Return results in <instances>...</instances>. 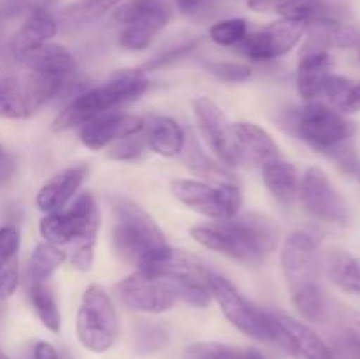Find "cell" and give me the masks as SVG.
Here are the masks:
<instances>
[{
    "label": "cell",
    "mask_w": 360,
    "mask_h": 359,
    "mask_svg": "<svg viewBox=\"0 0 360 359\" xmlns=\"http://www.w3.org/2000/svg\"><path fill=\"white\" fill-rule=\"evenodd\" d=\"M190 234L206 248L224 253L248 266H257L274 250L278 231L271 220L257 213L236 215L210 225H197Z\"/></svg>",
    "instance_id": "6da1fadb"
},
{
    "label": "cell",
    "mask_w": 360,
    "mask_h": 359,
    "mask_svg": "<svg viewBox=\"0 0 360 359\" xmlns=\"http://www.w3.org/2000/svg\"><path fill=\"white\" fill-rule=\"evenodd\" d=\"M101 213L95 197L84 192L58 211L46 213L39 224L46 243L53 246H70L69 260L79 271H88L94 264Z\"/></svg>",
    "instance_id": "7a4b0ae2"
},
{
    "label": "cell",
    "mask_w": 360,
    "mask_h": 359,
    "mask_svg": "<svg viewBox=\"0 0 360 359\" xmlns=\"http://www.w3.org/2000/svg\"><path fill=\"white\" fill-rule=\"evenodd\" d=\"M316 248V239L302 231L290 232L281 248V266L292 303L304 319L315 322L322 319L326 308Z\"/></svg>",
    "instance_id": "3957f363"
},
{
    "label": "cell",
    "mask_w": 360,
    "mask_h": 359,
    "mask_svg": "<svg viewBox=\"0 0 360 359\" xmlns=\"http://www.w3.org/2000/svg\"><path fill=\"white\" fill-rule=\"evenodd\" d=\"M148 87H150V81L143 69L118 70L111 74L104 83L77 95L53 120L51 129L55 132H63V130L84 125L111 109L137 101L148 90Z\"/></svg>",
    "instance_id": "277c9868"
},
{
    "label": "cell",
    "mask_w": 360,
    "mask_h": 359,
    "mask_svg": "<svg viewBox=\"0 0 360 359\" xmlns=\"http://www.w3.org/2000/svg\"><path fill=\"white\" fill-rule=\"evenodd\" d=\"M283 127L315 150L338 158L341 164H350L348 143L354 137L355 125L343 113L320 102H309L285 113Z\"/></svg>",
    "instance_id": "5b68a950"
},
{
    "label": "cell",
    "mask_w": 360,
    "mask_h": 359,
    "mask_svg": "<svg viewBox=\"0 0 360 359\" xmlns=\"http://www.w3.org/2000/svg\"><path fill=\"white\" fill-rule=\"evenodd\" d=\"M112 248L125 263L137 266L151 250L167 245L157 222L132 201H116L112 206Z\"/></svg>",
    "instance_id": "8992f818"
},
{
    "label": "cell",
    "mask_w": 360,
    "mask_h": 359,
    "mask_svg": "<svg viewBox=\"0 0 360 359\" xmlns=\"http://www.w3.org/2000/svg\"><path fill=\"white\" fill-rule=\"evenodd\" d=\"M207 289H210L211 299L217 301L225 319L246 336L260 341L280 340V326H278L276 315L267 313L266 310L248 301L227 278L207 270Z\"/></svg>",
    "instance_id": "52a82bcc"
},
{
    "label": "cell",
    "mask_w": 360,
    "mask_h": 359,
    "mask_svg": "<svg viewBox=\"0 0 360 359\" xmlns=\"http://www.w3.org/2000/svg\"><path fill=\"white\" fill-rule=\"evenodd\" d=\"M120 333L118 313L104 287L88 285L76 315V334L79 344L95 354L108 352Z\"/></svg>",
    "instance_id": "ba28073f"
},
{
    "label": "cell",
    "mask_w": 360,
    "mask_h": 359,
    "mask_svg": "<svg viewBox=\"0 0 360 359\" xmlns=\"http://www.w3.org/2000/svg\"><path fill=\"white\" fill-rule=\"evenodd\" d=\"M171 18V6L165 0H127L120 4L115 11V21L123 25L120 46L132 51L146 49Z\"/></svg>",
    "instance_id": "9c48e42d"
},
{
    "label": "cell",
    "mask_w": 360,
    "mask_h": 359,
    "mask_svg": "<svg viewBox=\"0 0 360 359\" xmlns=\"http://www.w3.org/2000/svg\"><path fill=\"white\" fill-rule=\"evenodd\" d=\"M171 192L179 203L213 220L236 217L243 204L241 190L231 182L210 185L197 180H172Z\"/></svg>",
    "instance_id": "30bf717a"
},
{
    "label": "cell",
    "mask_w": 360,
    "mask_h": 359,
    "mask_svg": "<svg viewBox=\"0 0 360 359\" xmlns=\"http://www.w3.org/2000/svg\"><path fill=\"white\" fill-rule=\"evenodd\" d=\"M116 292L123 305L144 313L167 312L181 301L178 282L143 270H137L118 282Z\"/></svg>",
    "instance_id": "8fae6325"
},
{
    "label": "cell",
    "mask_w": 360,
    "mask_h": 359,
    "mask_svg": "<svg viewBox=\"0 0 360 359\" xmlns=\"http://www.w3.org/2000/svg\"><path fill=\"white\" fill-rule=\"evenodd\" d=\"M299 197L306 210L327 224L345 225L348 222V206L343 196L330 183L320 168H309L299 185Z\"/></svg>",
    "instance_id": "7c38bea8"
},
{
    "label": "cell",
    "mask_w": 360,
    "mask_h": 359,
    "mask_svg": "<svg viewBox=\"0 0 360 359\" xmlns=\"http://www.w3.org/2000/svg\"><path fill=\"white\" fill-rule=\"evenodd\" d=\"M304 34V25L281 18L280 21H273L259 30L246 34L238 48L252 60H274L290 53Z\"/></svg>",
    "instance_id": "4fadbf2b"
},
{
    "label": "cell",
    "mask_w": 360,
    "mask_h": 359,
    "mask_svg": "<svg viewBox=\"0 0 360 359\" xmlns=\"http://www.w3.org/2000/svg\"><path fill=\"white\" fill-rule=\"evenodd\" d=\"M193 115L211 151L227 165H243L232 122L225 113L211 99L197 97L193 101Z\"/></svg>",
    "instance_id": "5bb4252c"
},
{
    "label": "cell",
    "mask_w": 360,
    "mask_h": 359,
    "mask_svg": "<svg viewBox=\"0 0 360 359\" xmlns=\"http://www.w3.org/2000/svg\"><path fill=\"white\" fill-rule=\"evenodd\" d=\"M144 129V120L129 113H112L102 115L81 125L79 139L90 150L98 151L115 141L141 134Z\"/></svg>",
    "instance_id": "9a60e30c"
},
{
    "label": "cell",
    "mask_w": 360,
    "mask_h": 359,
    "mask_svg": "<svg viewBox=\"0 0 360 359\" xmlns=\"http://www.w3.org/2000/svg\"><path fill=\"white\" fill-rule=\"evenodd\" d=\"M13 55L20 63L28 67V70L53 74L63 80H69L76 73L77 62L72 53L56 42H42L34 46H16Z\"/></svg>",
    "instance_id": "2e32d148"
},
{
    "label": "cell",
    "mask_w": 360,
    "mask_h": 359,
    "mask_svg": "<svg viewBox=\"0 0 360 359\" xmlns=\"http://www.w3.org/2000/svg\"><path fill=\"white\" fill-rule=\"evenodd\" d=\"M280 344L294 359H336L329 345L308 324L288 315H276Z\"/></svg>",
    "instance_id": "e0dca14e"
},
{
    "label": "cell",
    "mask_w": 360,
    "mask_h": 359,
    "mask_svg": "<svg viewBox=\"0 0 360 359\" xmlns=\"http://www.w3.org/2000/svg\"><path fill=\"white\" fill-rule=\"evenodd\" d=\"M236 144H238L241 162L253 165H266L267 162L280 158V148L274 143L271 134L257 123L238 122L232 123Z\"/></svg>",
    "instance_id": "ac0fdd59"
},
{
    "label": "cell",
    "mask_w": 360,
    "mask_h": 359,
    "mask_svg": "<svg viewBox=\"0 0 360 359\" xmlns=\"http://www.w3.org/2000/svg\"><path fill=\"white\" fill-rule=\"evenodd\" d=\"M88 175V165L86 164H77L70 165V168L63 169V171L56 172L55 176L48 180L39 190L35 203L37 208L44 213H51V211H58L65 208L77 192L81 183L84 182Z\"/></svg>",
    "instance_id": "d6986e66"
},
{
    "label": "cell",
    "mask_w": 360,
    "mask_h": 359,
    "mask_svg": "<svg viewBox=\"0 0 360 359\" xmlns=\"http://www.w3.org/2000/svg\"><path fill=\"white\" fill-rule=\"evenodd\" d=\"M333 56L329 51L302 49L297 65V90L306 101H315L323 92L327 77L330 76Z\"/></svg>",
    "instance_id": "ffe728a7"
},
{
    "label": "cell",
    "mask_w": 360,
    "mask_h": 359,
    "mask_svg": "<svg viewBox=\"0 0 360 359\" xmlns=\"http://www.w3.org/2000/svg\"><path fill=\"white\" fill-rule=\"evenodd\" d=\"M144 141L151 151L162 157H176L183 151L186 136L183 127L169 116H153L144 122Z\"/></svg>",
    "instance_id": "44dd1931"
},
{
    "label": "cell",
    "mask_w": 360,
    "mask_h": 359,
    "mask_svg": "<svg viewBox=\"0 0 360 359\" xmlns=\"http://www.w3.org/2000/svg\"><path fill=\"white\" fill-rule=\"evenodd\" d=\"M274 11L283 20L297 21L306 28L326 21L341 20L340 9L330 0H285Z\"/></svg>",
    "instance_id": "7402d4cb"
},
{
    "label": "cell",
    "mask_w": 360,
    "mask_h": 359,
    "mask_svg": "<svg viewBox=\"0 0 360 359\" xmlns=\"http://www.w3.org/2000/svg\"><path fill=\"white\" fill-rule=\"evenodd\" d=\"M56 34H58V18H55V14L46 7H34L30 14L25 18L18 34L14 35L11 48L49 42L55 39Z\"/></svg>",
    "instance_id": "603a6c76"
},
{
    "label": "cell",
    "mask_w": 360,
    "mask_h": 359,
    "mask_svg": "<svg viewBox=\"0 0 360 359\" xmlns=\"http://www.w3.org/2000/svg\"><path fill=\"white\" fill-rule=\"evenodd\" d=\"M262 178L267 190L280 203L290 204L299 196L301 182H299L297 169L290 162L281 160V158L267 162L266 165H262Z\"/></svg>",
    "instance_id": "cb8c5ba5"
},
{
    "label": "cell",
    "mask_w": 360,
    "mask_h": 359,
    "mask_svg": "<svg viewBox=\"0 0 360 359\" xmlns=\"http://www.w3.org/2000/svg\"><path fill=\"white\" fill-rule=\"evenodd\" d=\"M322 95L330 102V108L343 115L360 111V80L330 74L323 84Z\"/></svg>",
    "instance_id": "d4e9b609"
},
{
    "label": "cell",
    "mask_w": 360,
    "mask_h": 359,
    "mask_svg": "<svg viewBox=\"0 0 360 359\" xmlns=\"http://www.w3.org/2000/svg\"><path fill=\"white\" fill-rule=\"evenodd\" d=\"M326 267L336 287L348 294L360 296V257L338 250L327 256Z\"/></svg>",
    "instance_id": "484cf974"
},
{
    "label": "cell",
    "mask_w": 360,
    "mask_h": 359,
    "mask_svg": "<svg viewBox=\"0 0 360 359\" xmlns=\"http://www.w3.org/2000/svg\"><path fill=\"white\" fill-rule=\"evenodd\" d=\"M20 77L21 83H23L28 108H30L32 113H35L39 108H42L46 102L51 101V99L62 90V87L67 81L60 76L37 73V70H28L27 74H23V76Z\"/></svg>",
    "instance_id": "4316f807"
},
{
    "label": "cell",
    "mask_w": 360,
    "mask_h": 359,
    "mask_svg": "<svg viewBox=\"0 0 360 359\" xmlns=\"http://www.w3.org/2000/svg\"><path fill=\"white\" fill-rule=\"evenodd\" d=\"M32 115L20 76L0 77V118L21 120Z\"/></svg>",
    "instance_id": "83f0119b"
},
{
    "label": "cell",
    "mask_w": 360,
    "mask_h": 359,
    "mask_svg": "<svg viewBox=\"0 0 360 359\" xmlns=\"http://www.w3.org/2000/svg\"><path fill=\"white\" fill-rule=\"evenodd\" d=\"M28 296H30V303L39 320L44 324L46 329H49L51 333H58L62 327V317H60L55 296H53L51 289L46 285V282H28Z\"/></svg>",
    "instance_id": "f1b7e54d"
},
{
    "label": "cell",
    "mask_w": 360,
    "mask_h": 359,
    "mask_svg": "<svg viewBox=\"0 0 360 359\" xmlns=\"http://www.w3.org/2000/svg\"><path fill=\"white\" fill-rule=\"evenodd\" d=\"M122 4V0H76L60 11V21L69 27L91 23Z\"/></svg>",
    "instance_id": "f546056e"
},
{
    "label": "cell",
    "mask_w": 360,
    "mask_h": 359,
    "mask_svg": "<svg viewBox=\"0 0 360 359\" xmlns=\"http://www.w3.org/2000/svg\"><path fill=\"white\" fill-rule=\"evenodd\" d=\"M185 359H266L257 348L236 347L220 341H197L185 351Z\"/></svg>",
    "instance_id": "4dcf8cb0"
},
{
    "label": "cell",
    "mask_w": 360,
    "mask_h": 359,
    "mask_svg": "<svg viewBox=\"0 0 360 359\" xmlns=\"http://www.w3.org/2000/svg\"><path fill=\"white\" fill-rule=\"evenodd\" d=\"M67 259V253L60 250L58 246H53L49 243H39L30 256L28 264V277L34 282H46L53 277L56 270Z\"/></svg>",
    "instance_id": "1f68e13d"
},
{
    "label": "cell",
    "mask_w": 360,
    "mask_h": 359,
    "mask_svg": "<svg viewBox=\"0 0 360 359\" xmlns=\"http://www.w3.org/2000/svg\"><path fill=\"white\" fill-rule=\"evenodd\" d=\"M248 34V23L243 18L217 21L210 27V39L220 46H238Z\"/></svg>",
    "instance_id": "d6a6232c"
},
{
    "label": "cell",
    "mask_w": 360,
    "mask_h": 359,
    "mask_svg": "<svg viewBox=\"0 0 360 359\" xmlns=\"http://www.w3.org/2000/svg\"><path fill=\"white\" fill-rule=\"evenodd\" d=\"M207 69L217 80L227 81V83H241L252 76V69L241 63L232 62H210Z\"/></svg>",
    "instance_id": "836d02e7"
},
{
    "label": "cell",
    "mask_w": 360,
    "mask_h": 359,
    "mask_svg": "<svg viewBox=\"0 0 360 359\" xmlns=\"http://www.w3.org/2000/svg\"><path fill=\"white\" fill-rule=\"evenodd\" d=\"M20 284V266L18 256L0 259V299H7L16 292Z\"/></svg>",
    "instance_id": "e575fe53"
},
{
    "label": "cell",
    "mask_w": 360,
    "mask_h": 359,
    "mask_svg": "<svg viewBox=\"0 0 360 359\" xmlns=\"http://www.w3.org/2000/svg\"><path fill=\"white\" fill-rule=\"evenodd\" d=\"M227 2L229 0H176V6L190 18H210Z\"/></svg>",
    "instance_id": "d590c367"
},
{
    "label": "cell",
    "mask_w": 360,
    "mask_h": 359,
    "mask_svg": "<svg viewBox=\"0 0 360 359\" xmlns=\"http://www.w3.org/2000/svg\"><path fill=\"white\" fill-rule=\"evenodd\" d=\"M136 136H130V137H125V139L116 141L115 146L109 150V157L115 158V160H134V158L139 157V155L143 153V148L144 144H146V141H144V136L143 137H136Z\"/></svg>",
    "instance_id": "8d00e7d4"
},
{
    "label": "cell",
    "mask_w": 360,
    "mask_h": 359,
    "mask_svg": "<svg viewBox=\"0 0 360 359\" xmlns=\"http://www.w3.org/2000/svg\"><path fill=\"white\" fill-rule=\"evenodd\" d=\"M20 250V232L14 225L0 227V259H9L18 256Z\"/></svg>",
    "instance_id": "74e56055"
},
{
    "label": "cell",
    "mask_w": 360,
    "mask_h": 359,
    "mask_svg": "<svg viewBox=\"0 0 360 359\" xmlns=\"http://www.w3.org/2000/svg\"><path fill=\"white\" fill-rule=\"evenodd\" d=\"M343 329L345 336H347L348 344L352 348H360V313L359 312H348L343 319Z\"/></svg>",
    "instance_id": "f35d334b"
},
{
    "label": "cell",
    "mask_w": 360,
    "mask_h": 359,
    "mask_svg": "<svg viewBox=\"0 0 360 359\" xmlns=\"http://www.w3.org/2000/svg\"><path fill=\"white\" fill-rule=\"evenodd\" d=\"M30 359H60V354L48 341H37L32 348Z\"/></svg>",
    "instance_id": "ab89813d"
},
{
    "label": "cell",
    "mask_w": 360,
    "mask_h": 359,
    "mask_svg": "<svg viewBox=\"0 0 360 359\" xmlns=\"http://www.w3.org/2000/svg\"><path fill=\"white\" fill-rule=\"evenodd\" d=\"M193 46H195V44H186V46H183V48L174 49V51L165 53V55L158 56V58H155L153 62L148 63V65H150V67H146V69H157V67L167 65V63L171 62V60H174V58H178V56H181V55H185V53H188L190 49L193 48Z\"/></svg>",
    "instance_id": "60d3db41"
},
{
    "label": "cell",
    "mask_w": 360,
    "mask_h": 359,
    "mask_svg": "<svg viewBox=\"0 0 360 359\" xmlns=\"http://www.w3.org/2000/svg\"><path fill=\"white\" fill-rule=\"evenodd\" d=\"M245 2L255 13H266V11L276 9V6H280L285 0H245Z\"/></svg>",
    "instance_id": "b9f144b4"
},
{
    "label": "cell",
    "mask_w": 360,
    "mask_h": 359,
    "mask_svg": "<svg viewBox=\"0 0 360 359\" xmlns=\"http://www.w3.org/2000/svg\"><path fill=\"white\" fill-rule=\"evenodd\" d=\"M11 171H13V162H11V158L6 155V150L0 144V183L9 178Z\"/></svg>",
    "instance_id": "7bdbcfd3"
},
{
    "label": "cell",
    "mask_w": 360,
    "mask_h": 359,
    "mask_svg": "<svg viewBox=\"0 0 360 359\" xmlns=\"http://www.w3.org/2000/svg\"><path fill=\"white\" fill-rule=\"evenodd\" d=\"M354 358L360 359V348H354Z\"/></svg>",
    "instance_id": "ee69618b"
},
{
    "label": "cell",
    "mask_w": 360,
    "mask_h": 359,
    "mask_svg": "<svg viewBox=\"0 0 360 359\" xmlns=\"http://www.w3.org/2000/svg\"><path fill=\"white\" fill-rule=\"evenodd\" d=\"M0 359H9V358H7L6 354H4V352H2V348H0Z\"/></svg>",
    "instance_id": "f6af8a7d"
},
{
    "label": "cell",
    "mask_w": 360,
    "mask_h": 359,
    "mask_svg": "<svg viewBox=\"0 0 360 359\" xmlns=\"http://www.w3.org/2000/svg\"><path fill=\"white\" fill-rule=\"evenodd\" d=\"M357 176H359V180H360V165L357 168Z\"/></svg>",
    "instance_id": "bcb514c9"
}]
</instances>
